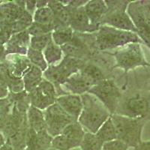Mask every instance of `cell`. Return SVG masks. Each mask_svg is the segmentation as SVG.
<instances>
[{
  "instance_id": "obj_19",
  "label": "cell",
  "mask_w": 150,
  "mask_h": 150,
  "mask_svg": "<svg viewBox=\"0 0 150 150\" xmlns=\"http://www.w3.org/2000/svg\"><path fill=\"white\" fill-rule=\"evenodd\" d=\"M86 14L89 17L91 25L97 32L101 25L103 17L107 11L105 1L103 0H92L88 1L83 6Z\"/></svg>"
},
{
  "instance_id": "obj_32",
  "label": "cell",
  "mask_w": 150,
  "mask_h": 150,
  "mask_svg": "<svg viewBox=\"0 0 150 150\" xmlns=\"http://www.w3.org/2000/svg\"><path fill=\"white\" fill-rule=\"evenodd\" d=\"M81 71L84 74H86L91 80H93L96 84L106 79L101 68L98 67L97 65H93V64H88V65L86 64L83 67Z\"/></svg>"
},
{
  "instance_id": "obj_36",
  "label": "cell",
  "mask_w": 150,
  "mask_h": 150,
  "mask_svg": "<svg viewBox=\"0 0 150 150\" xmlns=\"http://www.w3.org/2000/svg\"><path fill=\"white\" fill-rule=\"evenodd\" d=\"M128 146L122 140H116L106 142L103 144L102 150H128Z\"/></svg>"
},
{
  "instance_id": "obj_34",
  "label": "cell",
  "mask_w": 150,
  "mask_h": 150,
  "mask_svg": "<svg viewBox=\"0 0 150 150\" xmlns=\"http://www.w3.org/2000/svg\"><path fill=\"white\" fill-rule=\"evenodd\" d=\"M54 30L53 24H41L33 22L28 28L27 31L30 36H39L51 33Z\"/></svg>"
},
{
  "instance_id": "obj_15",
  "label": "cell",
  "mask_w": 150,
  "mask_h": 150,
  "mask_svg": "<svg viewBox=\"0 0 150 150\" xmlns=\"http://www.w3.org/2000/svg\"><path fill=\"white\" fill-rule=\"evenodd\" d=\"M30 35L27 29L13 35L5 45L6 55L20 54L26 56L30 45Z\"/></svg>"
},
{
  "instance_id": "obj_21",
  "label": "cell",
  "mask_w": 150,
  "mask_h": 150,
  "mask_svg": "<svg viewBox=\"0 0 150 150\" xmlns=\"http://www.w3.org/2000/svg\"><path fill=\"white\" fill-rule=\"evenodd\" d=\"M5 61L8 65L9 70L14 77L22 78L29 70L32 64L26 56L20 54H9L6 56Z\"/></svg>"
},
{
  "instance_id": "obj_18",
  "label": "cell",
  "mask_w": 150,
  "mask_h": 150,
  "mask_svg": "<svg viewBox=\"0 0 150 150\" xmlns=\"http://www.w3.org/2000/svg\"><path fill=\"white\" fill-rule=\"evenodd\" d=\"M53 137L47 131L35 132L29 128L26 137V150H49L51 148Z\"/></svg>"
},
{
  "instance_id": "obj_23",
  "label": "cell",
  "mask_w": 150,
  "mask_h": 150,
  "mask_svg": "<svg viewBox=\"0 0 150 150\" xmlns=\"http://www.w3.org/2000/svg\"><path fill=\"white\" fill-rule=\"evenodd\" d=\"M22 79L24 84V90L29 93L34 90L44 79L43 71L38 67L32 65Z\"/></svg>"
},
{
  "instance_id": "obj_45",
  "label": "cell",
  "mask_w": 150,
  "mask_h": 150,
  "mask_svg": "<svg viewBox=\"0 0 150 150\" xmlns=\"http://www.w3.org/2000/svg\"><path fill=\"white\" fill-rule=\"evenodd\" d=\"M49 150H56V149H52V148H50V149Z\"/></svg>"
},
{
  "instance_id": "obj_3",
  "label": "cell",
  "mask_w": 150,
  "mask_h": 150,
  "mask_svg": "<svg viewBox=\"0 0 150 150\" xmlns=\"http://www.w3.org/2000/svg\"><path fill=\"white\" fill-rule=\"evenodd\" d=\"M132 43L143 42L136 33L120 30L107 25H101L95 35V45L100 50L119 49Z\"/></svg>"
},
{
  "instance_id": "obj_35",
  "label": "cell",
  "mask_w": 150,
  "mask_h": 150,
  "mask_svg": "<svg viewBox=\"0 0 150 150\" xmlns=\"http://www.w3.org/2000/svg\"><path fill=\"white\" fill-rule=\"evenodd\" d=\"M51 148L56 150H73L74 147L72 143L62 134L57 135L53 137Z\"/></svg>"
},
{
  "instance_id": "obj_6",
  "label": "cell",
  "mask_w": 150,
  "mask_h": 150,
  "mask_svg": "<svg viewBox=\"0 0 150 150\" xmlns=\"http://www.w3.org/2000/svg\"><path fill=\"white\" fill-rule=\"evenodd\" d=\"M85 65L84 60L65 56L59 63L48 65L47 70L43 72V77L57 89L71 76L81 70Z\"/></svg>"
},
{
  "instance_id": "obj_13",
  "label": "cell",
  "mask_w": 150,
  "mask_h": 150,
  "mask_svg": "<svg viewBox=\"0 0 150 150\" xmlns=\"http://www.w3.org/2000/svg\"><path fill=\"white\" fill-rule=\"evenodd\" d=\"M95 85L96 83L93 80H91L86 74L80 70L78 72L71 76L57 89L62 91L64 95L74 94L82 96L89 92V89Z\"/></svg>"
},
{
  "instance_id": "obj_39",
  "label": "cell",
  "mask_w": 150,
  "mask_h": 150,
  "mask_svg": "<svg viewBox=\"0 0 150 150\" xmlns=\"http://www.w3.org/2000/svg\"><path fill=\"white\" fill-rule=\"evenodd\" d=\"M134 150H150V140L142 141L139 145L137 146Z\"/></svg>"
},
{
  "instance_id": "obj_37",
  "label": "cell",
  "mask_w": 150,
  "mask_h": 150,
  "mask_svg": "<svg viewBox=\"0 0 150 150\" xmlns=\"http://www.w3.org/2000/svg\"><path fill=\"white\" fill-rule=\"evenodd\" d=\"M11 36L10 31L5 27H0V45L5 46Z\"/></svg>"
},
{
  "instance_id": "obj_33",
  "label": "cell",
  "mask_w": 150,
  "mask_h": 150,
  "mask_svg": "<svg viewBox=\"0 0 150 150\" xmlns=\"http://www.w3.org/2000/svg\"><path fill=\"white\" fill-rule=\"evenodd\" d=\"M52 41V33L39 36H32L30 38L29 47L42 51Z\"/></svg>"
},
{
  "instance_id": "obj_40",
  "label": "cell",
  "mask_w": 150,
  "mask_h": 150,
  "mask_svg": "<svg viewBox=\"0 0 150 150\" xmlns=\"http://www.w3.org/2000/svg\"><path fill=\"white\" fill-rule=\"evenodd\" d=\"M9 95V91L8 88L5 86L1 83L0 81V99L5 98L8 97Z\"/></svg>"
},
{
  "instance_id": "obj_10",
  "label": "cell",
  "mask_w": 150,
  "mask_h": 150,
  "mask_svg": "<svg viewBox=\"0 0 150 150\" xmlns=\"http://www.w3.org/2000/svg\"><path fill=\"white\" fill-rule=\"evenodd\" d=\"M43 112L46 122L47 131L53 137L61 134L69 124L77 122L66 113L56 102L50 106Z\"/></svg>"
},
{
  "instance_id": "obj_38",
  "label": "cell",
  "mask_w": 150,
  "mask_h": 150,
  "mask_svg": "<svg viewBox=\"0 0 150 150\" xmlns=\"http://www.w3.org/2000/svg\"><path fill=\"white\" fill-rule=\"evenodd\" d=\"M25 8L29 13L33 15L36 10V1H26Z\"/></svg>"
},
{
  "instance_id": "obj_44",
  "label": "cell",
  "mask_w": 150,
  "mask_h": 150,
  "mask_svg": "<svg viewBox=\"0 0 150 150\" xmlns=\"http://www.w3.org/2000/svg\"><path fill=\"white\" fill-rule=\"evenodd\" d=\"M0 150H18V149H14V148H13V147L10 146L8 145V144H6V143H5V144L3 146L0 148Z\"/></svg>"
},
{
  "instance_id": "obj_27",
  "label": "cell",
  "mask_w": 150,
  "mask_h": 150,
  "mask_svg": "<svg viewBox=\"0 0 150 150\" xmlns=\"http://www.w3.org/2000/svg\"><path fill=\"white\" fill-rule=\"evenodd\" d=\"M74 31L71 27L57 29L52 32V41L58 46L62 47L67 45L72 40Z\"/></svg>"
},
{
  "instance_id": "obj_41",
  "label": "cell",
  "mask_w": 150,
  "mask_h": 150,
  "mask_svg": "<svg viewBox=\"0 0 150 150\" xmlns=\"http://www.w3.org/2000/svg\"><path fill=\"white\" fill-rule=\"evenodd\" d=\"M6 52H5V46L0 45V62L5 61V57H6Z\"/></svg>"
},
{
  "instance_id": "obj_9",
  "label": "cell",
  "mask_w": 150,
  "mask_h": 150,
  "mask_svg": "<svg viewBox=\"0 0 150 150\" xmlns=\"http://www.w3.org/2000/svg\"><path fill=\"white\" fill-rule=\"evenodd\" d=\"M88 93L96 96L111 115L116 113L121 98V92L113 80L109 79L101 80L93 86Z\"/></svg>"
},
{
  "instance_id": "obj_24",
  "label": "cell",
  "mask_w": 150,
  "mask_h": 150,
  "mask_svg": "<svg viewBox=\"0 0 150 150\" xmlns=\"http://www.w3.org/2000/svg\"><path fill=\"white\" fill-rule=\"evenodd\" d=\"M27 120L29 128L35 132L47 130L44 112L41 110L30 106L27 111Z\"/></svg>"
},
{
  "instance_id": "obj_43",
  "label": "cell",
  "mask_w": 150,
  "mask_h": 150,
  "mask_svg": "<svg viewBox=\"0 0 150 150\" xmlns=\"http://www.w3.org/2000/svg\"><path fill=\"white\" fill-rule=\"evenodd\" d=\"M5 144V139L4 135L2 134V133L0 131V148L3 146Z\"/></svg>"
},
{
  "instance_id": "obj_4",
  "label": "cell",
  "mask_w": 150,
  "mask_h": 150,
  "mask_svg": "<svg viewBox=\"0 0 150 150\" xmlns=\"http://www.w3.org/2000/svg\"><path fill=\"white\" fill-rule=\"evenodd\" d=\"M116 128L118 140L126 143L128 147L135 148L142 142L141 134L145 120L134 119L120 114L111 115Z\"/></svg>"
},
{
  "instance_id": "obj_25",
  "label": "cell",
  "mask_w": 150,
  "mask_h": 150,
  "mask_svg": "<svg viewBox=\"0 0 150 150\" xmlns=\"http://www.w3.org/2000/svg\"><path fill=\"white\" fill-rule=\"evenodd\" d=\"M43 54L48 65H54L61 62L63 52L61 47L56 45L51 41L43 50Z\"/></svg>"
},
{
  "instance_id": "obj_14",
  "label": "cell",
  "mask_w": 150,
  "mask_h": 150,
  "mask_svg": "<svg viewBox=\"0 0 150 150\" xmlns=\"http://www.w3.org/2000/svg\"><path fill=\"white\" fill-rule=\"evenodd\" d=\"M47 6L54 15L53 23L54 30L70 27L71 8L68 5H65L61 1L53 0L48 1Z\"/></svg>"
},
{
  "instance_id": "obj_42",
  "label": "cell",
  "mask_w": 150,
  "mask_h": 150,
  "mask_svg": "<svg viewBox=\"0 0 150 150\" xmlns=\"http://www.w3.org/2000/svg\"><path fill=\"white\" fill-rule=\"evenodd\" d=\"M47 4L48 1H42V0L36 1V9L47 7Z\"/></svg>"
},
{
  "instance_id": "obj_30",
  "label": "cell",
  "mask_w": 150,
  "mask_h": 150,
  "mask_svg": "<svg viewBox=\"0 0 150 150\" xmlns=\"http://www.w3.org/2000/svg\"><path fill=\"white\" fill-rule=\"evenodd\" d=\"M26 57L32 65L40 68L43 72L45 71L48 68V64L47 63L42 51L29 47L26 53Z\"/></svg>"
},
{
  "instance_id": "obj_31",
  "label": "cell",
  "mask_w": 150,
  "mask_h": 150,
  "mask_svg": "<svg viewBox=\"0 0 150 150\" xmlns=\"http://www.w3.org/2000/svg\"><path fill=\"white\" fill-rule=\"evenodd\" d=\"M54 15L48 6L36 9L33 14V22L41 24H53Z\"/></svg>"
},
{
  "instance_id": "obj_17",
  "label": "cell",
  "mask_w": 150,
  "mask_h": 150,
  "mask_svg": "<svg viewBox=\"0 0 150 150\" xmlns=\"http://www.w3.org/2000/svg\"><path fill=\"white\" fill-rule=\"evenodd\" d=\"M56 102L71 117L77 121L83 108L81 96L74 94L61 95L57 97Z\"/></svg>"
},
{
  "instance_id": "obj_8",
  "label": "cell",
  "mask_w": 150,
  "mask_h": 150,
  "mask_svg": "<svg viewBox=\"0 0 150 150\" xmlns=\"http://www.w3.org/2000/svg\"><path fill=\"white\" fill-rule=\"evenodd\" d=\"M113 55L116 61L115 68H121L125 73L137 67L150 66L140 43H132L119 48Z\"/></svg>"
},
{
  "instance_id": "obj_29",
  "label": "cell",
  "mask_w": 150,
  "mask_h": 150,
  "mask_svg": "<svg viewBox=\"0 0 150 150\" xmlns=\"http://www.w3.org/2000/svg\"><path fill=\"white\" fill-rule=\"evenodd\" d=\"M14 101L10 96L0 99V131L3 129L11 112Z\"/></svg>"
},
{
  "instance_id": "obj_2",
  "label": "cell",
  "mask_w": 150,
  "mask_h": 150,
  "mask_svg": "<svg viewBox=\"0 0 150 150\" xmlns=\"http://www.w3.org/2000/svg\"><path fill=\"white\" fill-rule=\"evenodd\" d=\"M28 130L27 112L19 110L14 104L6 124L1 131L5 143L16 149L26 150Z\"/></svg>"
},
{
  "instance_id": "obj_12",
  "label": "cell",
  "mask_w": 150,
  "mask_h": 150,
  "mask_svg": "<svg viewBox=\"0 0 150 150\" xmlns=\"http://www.w3.org/2000/svg\"><path fill=\"white\" fill-rule=\"evenodd\" d=\"M118 114L134 119L145 120L150 114V101L146 96L137 94L128 98L120 107Z\"/></svg>"
},
{
  "instance_id": "obj_46",
  "label": "cell",
  "mask_w": 150,
  "mask_h": 150,
  "mask_svg": "<svg viewBox=\"0 0 150 150\" xmlns=\"http://www.w3.org/2000/svg\"><path fill=\"white\" fill-rule=\"evenodd\" d=\"M149 91H150V86H149Z\"/></svg>"
},
{
  "instance_id": "obj_1",
  "label": "cell",
  "mask_w": 150,
  "mask_h": 150,
  "mask_svg": "<svg viewBox=\"0 0 150 150\" xmlns=\"http://www.w3.org/2000/svg\"><path fill=\"white\" fill-rule=\"evenodd\" d=\"M83 108L77 122L86 132L96 134L111 114L98 99L89 93L82 95Z\"/></svg>"
},
{
  "instance_id": "obj_11",
  "label": "cell",
  "mask_w": 150,
  "mask_h": 150,
  "mask_svg": "<svg viewBox=\"0 0 150 150\" xmlns=\"http://www.w3.org/2000/svg\"><path fill=\"white\" fill-rule=\"evenodd\" d=\"M29 96L31 106L44 111L56 103L58 95L54 85L44 78Z\"/></svg>"
},
{
  "instance_id": "obj_28",
  "label": "cell",
  "mask_w": 150,
  "mask_h": 150,
  "mask_svg": "<svg viewBox=\"0 0 150 150\" xmlns=\"http://www.w3.org/2000/svg\"><path fill=\"white\" fill-rule=\"evenodd\" d=\"M103 144L104 143L98 138L96 134L86 131L79 148L80 150H102Z\"/></svg>"
},
{
  "instance_id": "obj_7",
  "label": "cell",
  "mask_w": 150,
  "mask_h": 150,
  "mask_svg": "<svg viewBox=\"0 0 150 150\" xmlns=\"http://www.w3.org/2000/svg\"><path fill=\"white\" fill-rule=\"evenodd\" d=\"M127 13L134 24L137 35L150 49V2H131L127 8Z\"/></svg>"
},
{
  "instance_id": "obj_16",
  "label": "cell",
  "mask_w": 150,
  "mask_h": 150,
  "mask_svg": "<svg viewBox=\"0 0 150 150\" xmlns=\"http://www.w3.org/2000/svg\"><path fill=\"white\" fill-rule=\"evenodd\" d=\"M70 27L77 33H94L96 29L91 25L83 6L77 8H71Z\"/></svg>"
},
{
  "instance_id": "obj_5",
  "label": "cell",
  "mask_w": 150,
  "mask_h": 150,
  "mask_svg": "<svg viewBox=\"0 0 150 150\" xmlns=\"http://www.w3.org/2000/svg\"><path fill=\"white\" fill-rule=\"evenodd\" d=\"M130 2L129 1H105L107 11L102 18L101 25L137 34L134 24L127 13V8Z\"/></svg>"
},
{
  "instance_id": "obj_26",
  "label": "cell",
  "mask_w": 150,
  "mask_h": 150,
  "mask_svg": "<svg viewBox=\"0 0 150 150\" xmlns=\"http://www.w3.org/2000/svg\"><path fill=\"white\" fill-rule=\"evenodd\" d=\"M98 138L103 143L117 139L116 128L110 117L100 127L98 131L96 133Z\"/></svg>"
},
{
  "instance_id": "obj_22",
  "label": "cell",
  "mask_w": 150,
  "mask_h": 150,
  "mask_svg": "<svg viewBox=\"0 0 150 150\" xmlns=\"http://www.w3.org/2000/svg\"><path fill=\"white\" fill-rule=\"evenodd\" d=\"M86 131L78 122H74L65 128L61 134L65 136L71 143L74 149L79 148L82 142Z\"/></svg>"
},
{
  "instance_id": "obj_20",
  "label": "cell",
  "mask_w": 150,
  "mask_h": 150,
  "mask_svg": "<svg viewBox=\"0 0 150 150\" xmlns=\"http://www.w3.org/2000/svg\"><path fill=\"white\" fill-rule=\"evenodd\" d=\"M0 81L7 87L9 93H20L24 91L23 79L14 77L11 73L8 65L5 61L0 62Z\"/></svg>"
}]
</instances>
